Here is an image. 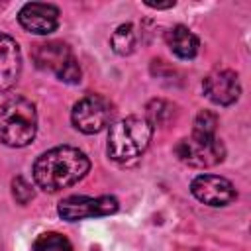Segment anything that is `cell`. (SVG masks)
I'll use <instances>...</instances> for the list:
<instances>
[{
    "label": "cell",
    "instance_id": "cell-1",
    "mask_svg": "<svg viewBox=\"0 0 251 251\" xmlns=\"http://www.w3.org/2000/svg\"><path fill=\"white\" fill-rule=\"evenodd\" d=\"M90 169L88 157L71 145L45 151L33 165V180L45 192H59L86 176Z\"/></svg>",
    "mask_w": 251,
    "mask_h": 251
},
{
    "label": "cell",
    "instance_id": "cell-2",
    "mask_svg": "<svg viewBox=\"0 0 251 251\" xmlns=\"http://www.w3.org/2000/svg\"><path fill=\"white\" fill-rule=\"evenodd\" d=\"M37 133L35 106L24 96H12L0 106V141L8 147H25Z\"/></svg>",
    "mask_w": 251,
    "mask_h": 251
},
{
    "label": "cell",
    "instance_id": "cell-3",
    "mask_svg": "<svg viewBox=\"0 0 251 251\" xmlns=\"http://www.w3.org/2000/svg\"><path fill=\"white\" fill-rule=\"evenodd\" d=\"M153 135V126L139 116H127L116 122L108 133V155L114 161H129L139 157Z\"/></svg>",
    "mask_w": 251,
    "mask_h": 251
},
{
    "label": "cell",
    "instance_id": "cell-4",
    "mask_svg": "<svg viewBox=\"0 0 251 251\" xmlns=\"http://www.w3.org/2000/svg\"><path fill=\"white\" fill-rule=\"evenodd\" d=\"M35 67L53 73L61 82L76 84L80 82V65L75 59L71 47L63 41H47L33 47L31 53Z\"/></svg>",
    "mask_w": 251,
    "mask_h": 251
},
{
    "label": "cell",
    "instance_id": "cell-5",
    "mask_svg": "<svg viewBox=\"0 0 251 251\" xmlns=\"http://www.w3.org/2000/svg\"><path fill=\"white\" fill-rule=\"evenodd\" d=\"M112 116H114V110H112L110 100L100 94H88L80 98L73 106V112H71L73 126L86 135L102 131L110 124Z\"/></svg>",
    "mask_w": 251,
    "mask_h": 251
},
{
    "label": "cell",
    "instance_id": "cell-6",
    "mask_svg": "<svg viewBox=\"0 0 251 251\" xmlns=\"http://www.w3.org/2000/svg\"><path fill=\"white\" fill-rule=\"evenodd\" d=\"M175 153L182 163L204 169V167H214L222 163L226 157V147L218 137H212V139L184 137L176 143Z\"/></svg>",
    "mask_w": 251,
    "mask_h": 251
},
{
    "label": "cell",
    "instance_id": "cell-7",
    "mask_svg": "<svg viewBox=\"0 0 251 251\" xmlns=\"http://www.w3.org/2000/svg\"><path fill=\"white\" fill-rule=\"evenodd\" d=\"M114 212H118V200L114 196H69L57 206V214L67 222L110 216Z\"/></svg>",
    "mask_w": 251,
    "mask_h": 251
},
{
    "label": "cell",
    "instance_id": "cell-8",
    "mask_svg": "<svg viewBox=\"0 0 251 251\" xmlns=\"http://www.w3.org/2000/svg\"><path fill=\"white\" fill-rule=\"evenodd\" d=\"M190 192L196 200H200L206 206H214V208L227 206L237 196L233 184L227 178L218 176V175H198L190 184Z\"/></svg>",
    "mask_w": 251,
    "mask_h": 251
},
{
    "label": "cell",
    "instance_id": "cell-9",
    "mask_svg": "<svg viewBox=\"0 0 251 251\" xmlns=\"http://www.w3.org/2000/svg\"><path fill=\"white\" fill-rule=\"evenodd\" d=\"M202 88H204V94L208 96V100H212L218 106H229L241 94L239 76H237V73H233L229 69H220V71L210 73L204 78Z\"/></svg>",
    "mask_w": 251,
    "mask_h": 251
},
{
    "label": "cell",
    "instance_id": "cell-10",
    "mask_svg": "<svg viewBox=\"0 0 251 251\" xmlns=\"http://www.w3.org/2000/svg\"><path fill=\"white\" fill-rule=\"evenodd\" d=\"M18 22L22 24L24 29L37 33V35H47L55 31L59 24V8L53 4H43V2H29L22 6L18 14Z\"/></svg>",
    "mask_w": 251,
    "mask_h": 251
},
{
    "label": "cell",
    "instance_id": "cell-11",
    "mask_svg": "<svg viewBox=\"0 0 251 251\" xmlns=\"http://www.w3.org/2000/svg\"><path fill=\"white\" fill-rule=\"evenodd\" d=\"M22 73V53L18 43L0 31V92L10 90Z\"/></svg>",
    "mask_w": 251,
    "mask_h": 251
},
{
    "label": "cell",
    "instance_id": "cell-12",
    "mask_svg": "<svg viewBox=\"0 0 251 251\" xmlns=\"http://www.w3.org/2000/svg\"><path fill=\"white\" fill-rule=\"evenodd\" d=\"M165 41L169 45V49L178 57V59H192L198 53L200 41L198 37L184 25H173L167 33H165Z\"/></svg>",
    "mask_w": 251,
    "mask_h": 251
},
{
    "label": "cell",
    "instance_id": "cell-13",
    "mask_svg": "<svg viewBox=\"0 0 251 251\" xmlns=\"http://www.w3.org/2000/svg\"><path fill=\"white\" fill-rule=\"evenodd\" d=\"M112 49L114 53L118 55H129L133 53L135 49V43H137V35H135V29L131 24H122L116 27V31L112 33Z\"/></svg>",
    "mask_w": 251,
    "mask_h": 251
},
{
    "label": "cell",
    "instance_id": "cell-14",
    "mask_svg": "<svg viewBox=\"0 0 251 251\" xmlns=\"http://www.w3.org/2000/svg\"><path fill=\"white\" fill-rule=\"evenodd\" d=\"M31 251H73V245L65 235L57 231H47L35 237Z\"/></svg>",
    "mask_w": 251,
    "mask_h": 251
},
{
    "label": "cell",
    "instance_id": "cell-15",
    "mask_svg": "<svg viewBox=\"0 0 251 251\" xmlns=\"http://www.w3.org/2000/svg\"><path fill=\"white\" fill-rule=\"evenodd\" d=\"M173 116H175V106L167 100L157 98V100H151L147 104V118L145 120L151 126H165L173 120Z\"/></svg>",
    "mask_w": 251,
    "mask_h": 251
},
{
    "label": "cell",
    "instance_id": "cell-16",
    "mask_svg": "<svg viewBox=\"0 0 251 251\" xmlns=\"http://www.w3.org/2000/svg\"><path fill=\"white\" fill-rule=\"evenodd\" d=\"M216 127H218V116L210 110H202L194 120V127H192L190 137L212 139V137H216Z\"/></svg>",
    "mask_w": 251,
    "mask_h": 251
},
{
    "label": "cell",
    "instance_id": "cell-17",
    "mask_svg": "<svg viewBox=\"0 0 251 251\" xmlns=\"http://www.w3.org/2000/svg\"><path fill=\"white\" fill-rule=\"evenodd\" d=\"M33 186L24 178V176H16L12 180V196L16 198L18 204H27L29 200H33Z\"/></svg>",
    "mask_w": 251,
    "mask_h": 251
},
{
    "label": "cell",
    "instance_id": "cell-18",
    "mask_svg": "<svg viewBox=\"0 0 251 251\" xmlns=\"http://www.w3.org/2000/svg\"><path fill=\"white\" fill-rule=\"evenodd\" d=\"M145 6L155 8V10H167V8L175 6V0H171V2H145Z\"/></svg>",
    "mask_w": 251,
    "mask_h": 251
},
{
    "label": "cell",
    "instance_id": "cell-19",
    "mask_svg": "<svg viewBox=\"0 0 251 251\" xmlns=\"http://www.w3.org/2000/svg\"><path fill=\"white\" fill-rule=\"evenodd\" d=\"M180 251H202V249H180Z\"/></svg>",
    "mask_w": 251,
    "mask_h": 251
}]
</instances>
